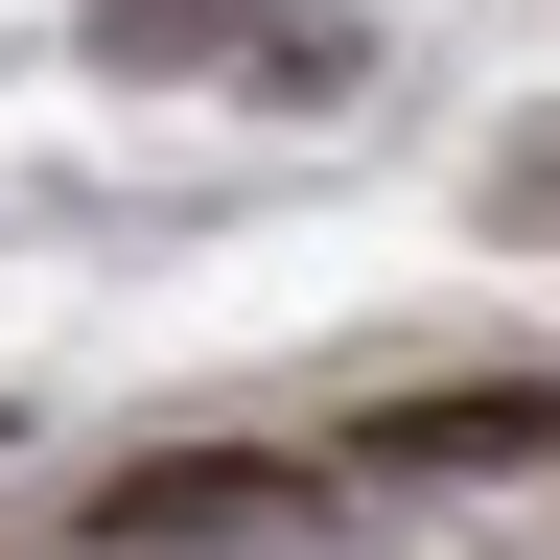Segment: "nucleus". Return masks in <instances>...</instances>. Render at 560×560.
<instances>
[{
  "label": "nucleus",
  "mask_w": 560,
  "mask_h": 560,
  "mask_svg": "<svg viewBox=\"0 0 560 560\" xmlns=\"http://www.w3.org/2000/svg\"><path fill=\"white\" fill-rule=\"evenodd\" d=\"M350 467H374V490H490V467H560V374H467V397H397V420H350Z\"/></svg>",
  "instance_id": "obj_1"
},
{
  "label": "nucleus",
  "mask_w": 560,
  "mask_h": 560,
  "mask_svg": "<svg viewBox=\"0 0 560 560\" xmlns=\"http://www.w3.org/2000/svg\"><path fill=\"white\" fill-rule=\"evenodd\" d=\"M257 514H304V467L187 444V467H117V490H94V537H257Z\"/></svg>",
  "instance_id": "obj_2"
},
{
  "label": "nucleus",
  "mask_w": 560,
  "mask_h": 560,
  "mask_svg": "<svg viewBox=\"0 0 560 560\" xmlns=\"http://www.w3.org/2000/svg\"><path fill=\"white\" fill-rule=\"evenodd\" d=\"M514 234H560V140H514Z\"/></svg>",
  "instance_id": "obj_4"
},
{
  "label": "nucleus",
  "mask_w": 560,
  "mask_h": 560,
  "mask_svg": "<svg viewBox=\"0 0 560 560\" xmlns=\"http://www.w3.org/2000/svg\"><path fill=\"white\" fill-rule=\"evenodd\" d=\"M280 0H94V70H234Z\"/></svg>",
  "instance_id": "obj_3"
}]
</instances>
